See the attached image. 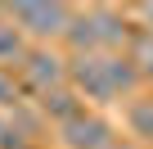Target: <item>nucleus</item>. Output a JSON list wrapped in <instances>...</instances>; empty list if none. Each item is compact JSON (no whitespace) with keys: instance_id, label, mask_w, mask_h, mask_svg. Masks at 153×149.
I'll return each instance as SVG.
<instances>
[{"instance_id":"f257e3e1","label":"nucleus","mask_w":153,"mask_h":149,"mask_svg":"<svg viewBox=\"0 0 153 149\" xmlns=\"http://www.w3.org/2000/svg\"><path fill=\"white\" fill-rule=\"evenodd\" d=\"M68 86L95 113L140 95V72L126 54H68Z\"/></svg>"},{"instance_id":"f03ea898","label":"nucleus","mask_w":153,"mask_h":149,"mask_svg":"<svg viewBox=\"0 0 153 149\" xmlns=\"http://www.w3.org/2000/svg\"><path fill=\"white\" fill-rule=\"evenodd\" d=\"M76 5H59V0H50V5H32V0H18V5H5V18L32 41V45H59L68 23H72Z\"/></svg>"},{"instance_id":"7ed1b4c3","label":"nucleus","mask_w":153,"mask_h":149,"mask_svg":"<svg viewBox=\"0 0 153 149\" xmlns=\"http://www.w3.org/2000/svg\"><path fill=\"white\" fill-rule=\"evenodd\" d=\"M18 82H23V100L36 104L45 91L68 86V54L63 45H32L18 63Z\"/></svg>"},{"instance_id":"20e7f679","label":"nucleus","mask_w":153,"mask_h":149,"mask_svg":"<svg viewBox=\"0 0 153 149\" xmlns=\"http://www.w3.org/2000/svg\"><path fill=\"white\" fill-rule=\"evenodd\" d=\"M54 136H59L63 149H126L122 145V131L108 122V113H95V109H86L81 118H72Z\"/></svg>"},{"instance_id":"39448f33","label":"nucleus","mask_w":153,"mask_h":149,"mask_svg":"<svg viewBox=\"0 0 153 149\" xmlns=\"http://www.w3.org/2000/svg\"><path fill=\"white\" fill-rule=\"evenodd\" d=\"M36 109H41V113H45V122H50V127L59 131V127H68L72 118H81V113H86L90 104H86L81 95H76L72 86H59V91H45V95L36 100Z\"/></svg>"},{"instance_id":"423d86ee","label":"nucleus","mask_w":153,"mask_h":149,"mask_svg":"<svg viewBox=\"0 0 153 149\" xmlns=\"http://www.w3.org/2000/svg\"><path fill=\"white\" fill-rule=\"evenodd\" d=\"M122 118H126L131 140L153 145V95H149V91H140L135 100H126V104H122Z\"/></svg>"},{"instance_id":"0eeeda50","label":"nucleus","mask_w":153,"mask_h":149,"mask_svg":"<svg viewBox=\"0 0 153 149\" xmlns=\"http://www.w3.org/2000/svg\"><path fill=\"white\" fill-rule=\"evenodd\" d=\"M126 59L135 63L140 82H144V86H153V32L135 27V36H131V45H126Z\"/></svg>"},{"instance_id":"6e6552de","label":"nucleus","mask_w":153,"mask_h":149,"mask_svg":"<svg viewBox=\"0 0 153 149\" xmlns=\"http://www.w3.org/2000/svg\"><path fill=\"white\" fill-rule=\"evenodd\" d=\"M9 118H14V127H18V131H23V136H27V140H32L36 149H41V140H45V136L54 131V127L45 122V113H41L36 104H18V109H14Z\"/></svg>"},{"instance_id":"1a4fd4ad","label":"nucleus","mask_w":153,"mask_h":149,"mask_svg":"<svg viewBox=\"0 0 153 149\" xmlns=\"http://www.w3.org/2000/svg\"><path fill=\"white\" fill-rule=\"evenodd\" d=\"M18 104H27V100H23L18 72H14V68H0V113H14Z\"/></svg>"},{"instance_id":"9d476101","label":"nucleus","mask_w":153,"mask_h":149,"mask_svg":"<svg viewBox=\"0 0 153 149\" xmlns=\"http://www.w3.org/2000/svg\"><path fill=\"white\" fill-rule=\"evenodd\" d=\"M0 149H36V145L14 127V118H9V113H0Z\"/></svg>"},{"instance_id":"9b49d317","label":"nucleus","mask_w":153,"mask_h":149,"mask_svg":"<svg viewBox=\"0 0 153 149\" xmlns=\"http://www.w3.org/2000/svg\"><path fill=\"white\" fill-rule=\"evenodd\" d=\"M126 14H131V23H135V27L153 32V0H140V5H126Z\"/></svg>"},{"instance_id":"f8f14e48","label":"nucleus","mask_w":153,"mask_h":149,"mask_svg":"<svg viewBox=\"0 0 153 149\" xmlns=\"http://www.w3.org/2000/svg\"><path fill=\"white\" fill-rule=\"evenodd\" d=\"M41 149H45V145H41Z\"/></svg>"}]
</instances>
